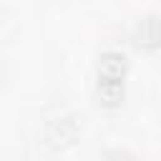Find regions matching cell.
Segmentation results:
<instances>
[{
  "label": "cell",
  "mask_w": 161,
  "mask_h": 161,
  "mask_svg": "<svg viewBox=\"0 0 161 161\" xmlns=\"http://www.w3.org/2000/svg\"><path fill=\"white\" fill-rule=\"evenodd\" d=\"M123 70H126V58L116 50H108L101 55L98 63V80L106 83H123Z\"/></svg>",
  "instance_id": "6da1fadb"
},
{
  "label": "cell",
  "mask_w": 161,
  "mask_h": 161,
  "mask_svg": "<svg viewBox=\"0 0 161 161\" xmlns=\"http://www.w3.org/2000/svg\"><path fill=\"white\" fill-rule=\"evenodd\" d=\"M161 38V20L153 18V15H146L143 20H138V40L143 43H156Z\"/></svg>",
  "instance_id": "7a4b0ae2"
}]
</instances>
